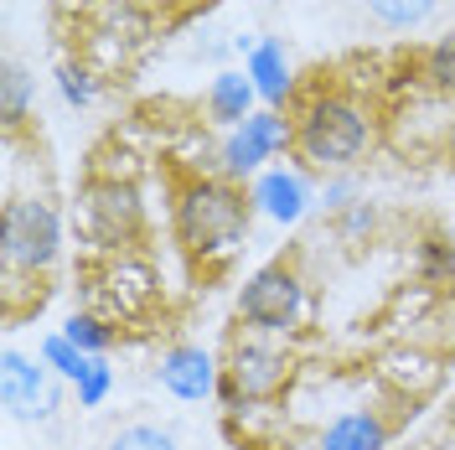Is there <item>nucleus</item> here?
Here are the masks:
<instances>
[{
	"label": "nucleus",
	"mask_w": 455,
	"mask_h": 450,
	"mask_svg": "<svg viewBox=\"0 0 455 450\" xmlns=\"http://www.w3.org/2000/svg\"><path fill=\"white\" fill-rule=\"evenodd\" d=\"M249 213H254V202L243 197L233 181L197 176L176 197V238L187 244V253H197V259H223V253H233L243 244Z\"/></svg>",
	"instance_id": "obj_1"
},
{
	"label": "nucleus",
	"mask_w": 455,
	"mask_h": 450,
	"mask_svg": "<svg viewBox=\"0 0 455 450\" xmlns=\"http://www.w3.org/2000/svg\"><path fill=\"white\" fill-rule=\"evenodd\" d=\"M372 145V119L341 93H315L295 119V150L315 171H341L352 166Z\"/></svg>",
	"instance_id": "obj_2"
},
{
	"label": "nucleus",
	"mask_w": 455,
	"mask_h": 450,
	"mask_svg": "<svg viewBox=\"0 0 455 450\" xmlns=\"http://www.w3.org/2000/svg\"><path fill=\"white\" fill-rule=\"evenodd\" d=\"M238 316L254 332H264V337L300 332L306 316H311V295H306L300 269H290V264H264V269H254L243 280V290H238Z\"/></svg>",
	"instance_id": "obj_3"
},
{
	"label": "nucleus",
	"mask_w": 455,
	"mask_h": 450,
	"mask_svg": "<svg viewBox=\"0 0 455 450\" xmlns=\"http://www.w3.org/2000/svg\"><path fill=\"white\" fill-rule=\"evenodd\" d=\"M290 378H295L290 352L275 347L264 332H254V337L233 342L228 367H223V383H218V389H223L228 409H243V404H269V398H280Z\"/></svg>",
	"instance_id": "obj_4"
},
{
	"label": "nucleus",
	"mask_w": 455,
	"mask_h": 450,
	"mask_svg": "<svg viewBox=\"0 0 455 450\" xmlns=\"http://www.w3.org/2000/svg\"><path fill=\"white\" fill-rule=\"evenodd\" d=\"M0 253H5V275H42L52 269L62 253V223L42 197H11L5 202V223H0Z\"/></svg>",
	"instance_id": "obj_5"
},
{
	"label": "nucleus",
	"mask_w": 455,
	"mask_h": 450,
	"mask_svg": "<svg viewBox=\"0 0 455 450\" xmlns=\"http://www.w3.org/2000/svg\"><path fill=\"white\" fill-rule=\"evenodd\" d=\"M78 228L99 249H130L145 233V202L135 192V181L93 176L84 187V197H78Z\"/></svg>",
	"instance_id": "obj_6"
},
{
	"label": "nucleus",
	"mask_w": 455,
	"mask_h": 450,
	"mask_svg": "<svg viewBox=\"0 0 455 450\" xmlns=\"http://www.w3.org/2000/svg\"><path fill=\"white\" fill-rule=\"evenodd\" d=\"M52 378L57 373L47 363H36L27 352L5 347V358H0V404H5V414L16 424L52 420L57 404H62V389H57Z\"/></svg>",
	"instance_id": "obj_7"
},
{
	"label": "nucleus",
	"mask_w": 455,
	"mask_h": 450,
	"mask_svg": "<svg viewBox=\"0 0 455 450\" xmlns=\"http://www.w3.org/2000/svg\"><path fill=\"white\" fill-rule=\"evenodd\" d=\"M284 145H295V130L284 125L280 114H254V119H243L238 130H228L223 141V171L228 176H254L275 150H284Z\"/></svg>",
	"instance_id": "obj_8"
},
{
	"label": "nucleus",
	"mask_w": 455,
	"mask_h": 450,
	"mask_svg": "<svg viewBox=\"0 0 455 450\" xmlns=\"http://www.w3.org/2000/svg\"><path fill=\"white\" fill-rule=\"evenodd\" d=\"M156 378H161V389L171 398H181V404H197V398L218 394V363H212V352L207 347H192V342H181V347H171L161 367H156Z\"/></svg>",
	"instance_id": "obj_9"
},
{
	"label": "nucleus",
	"mask_w": 455,
	"mask_h": 450,
	"mask_svg": "<svg viewBox=\"0 0 455 450\" xmlns=\"http://www.w3.org/2000/svg\"><path fill=\"white\" fill-rule=\"evenodd\" d=\"M249 202H254V213H264L269 223H300L306 213H311V187H306V176L300 171H259L254 176V187H249Z\"/></svg>",
	"instance_id": "obj_10"
},
{
	"label": "nucleus",
	"mask_w": 455,
	"mask_h": 450,
	"mask_svg": "<svg viewBox=\"0 0 455 450\" xmlns=\"http://www.w3.org/2000/svg\"><path fill=\"white\" fill-rule=\"evenodd\" d=\"M315 450H388V420L378 409H347L321 430Z\"/></svg>",
	"instance_id": "obj_11"
},
{
	"label": "nucleus",
	"mask_w": 455,
	"mask_h": 450,
	"mask_svg": "<svg viewBox=\"0 0 455 450\" xmlns=\"http://www.w3.org/2000/svg\"><path fill=\"white\" fill-rule=\"evenodd\" d=\"M254 99H259V88L249 73H218L212 88H207V109L228 130H238L243 119H254Z\"/></svg>",
	"instance_id": "obj_12"
},
{
	"label": "nucleus",
	"mask_w": 455,
	"mask_h": 450,
	"mask_svg": "<svg viewBox=\"0 0 455 450\" xmlns=\"http://www.w3.org/2000/svg\"><path fill=\"white\" fill-rule=\"evenodd\" d=\"M243 73L254 78V88H259V99H264V104H284V99H290V88H295V84H290V62H284L280 42H254Z\"/></svg>",
	"instance_id": "obj_13"
},
{
	"label": "nucleus",
	"mask_w": 455,
	"mask_h": 450,
	"mask_svg": "<svg viewBox=\"0 0 455 450\" xmlns=\"http://www.w3.org/2000/svg\"><path fill=\"white\" fill-rule=\"evenodd\" d=\"M42 363L52 367L62 383H84L88 367H93V358H88L84 347H73L62 332H52V337H42Z\"/></svg>",
	"instance_id": "obj_14"
},
{
	"label": "nucleus",
	"mask_w": 455,
	"mask_h": 450,
	"mask_svg": "<svg viewBox=\"0 0 455 450\" xmlns=\"http://www.w3.org/2000/svg\"><path fill=\"white\" fill-rule=\"evenodd\" d=\"M62 337L73 342V347H84L88 358H104L114 347V326L104 316H93V310H73V316L62 321Z\"/></svg>",
	"instance_id": "obj_15"
},
{
	"label": "nucleus",
	"mask_w": 455,
	"mask_h": 450,
	"mask_svg": "<svg viewBox=\"0 0 455 450\" xmlns=\"http://www.w3.org/2000/svg\"><path fill=\"white\" fill-rule=\"evenodd\" d=\"M27 104H31V73L21 62H5V73H0V114H5L11 130L27 119Z\"/></svg>",
	"instance_id": "obj_16"
},
{
	"label": "nucleus",
	"mask_w": 455,
	"mask_h": 450,
	"mask_svg": "<svg viewBox=\"0 0 455 450\" xmlns=\"http://www.w3.org/2000/svg\"><path fill=\"white\" fill-rule=\"evenodd\" d=\"M435 5H440V0H368L372 16H378L383 27H398V31L425 27L429 16H435Z\"/></svg>",
	"instance_id": "obj_17"
},
{
	"label": "nucleus",
	"mask_w": 455,
	"mask_h": 450,
	"mask_svg": "<svg viewBox=\"0 0 455 450\" xmlns=\"http://www.w3.org/2000/svg\"><path fill=\"white\" fill-rule=\"evenodd\" d=\"M109 450H176V435L161 424H124L109 440Z\"/></svg>",
	"instance_id": "obj_18"
},
{
	"label": "nucleus",
	"mask_w": 455,
	"mask_h": 450,
	"mask_svg": "<svg viewBox=\"0 0 455 450\" xmlns=\"http://www.w3.org/2000/svg\"><path fill=\"white\" fill-rule=\"evenodd\" d=\"M419 269H425L429 285H455V244L429 238L425 249H419Z\"/></svg>",
	"instance_id": "obj_19"
},
{
	"label": "nucleus",
	"mask_w": 455,
	"mask_h": 450,
	"mask_svg": "<svg viewBox=\"0 0 455 450\" xmlns=\"http://www.w3.org/2000/svg\"><path fill=\"white\" fill-rule=\"evenodd\" d=\"M73 389H78V409H99V404L109 398V389H114V367L104 363V358H93L88 378L84 383H73Z\"/></svg>",
	"instance_id": "obj_20"
},
{
	"label": "nucleus",
	"mask_w": 455,
	"mask_h": 450,
	"mask_svg": "<svg viewBox=\"0 0 455 450\" xmlns=\"http://www.w3.org/2000/svg\"><path fill=\"white\" fill-rule=\"evenodd\" d=\"M425 78L440 93H455V36H445L435 52H429V62H425Z\"/></svg>",
	"instance_id": "obj_21"
},
{
	"label": "nucleus",
	"mask_w": 455,
	"mask_h": 450,
	"mask_svg": "<svg viewBox=\"0 0 455 450\" xmlns=\"http://www.w3.org/2000/svg\"><path fill=\"white\" fill-rule=\"evenodd\" d=\"M57 88H62V99H68L73 109L93 104V78H88L84 68H73V62H62V68H57Z\"/></svg>",
	"instance_id": "obj_22"
},
{
	"label": "nucleus",
	"mask_w": 455,
	"mask_h": 450,
	"mask_svg": "<svg viewBox=\"0 0 455 450\" xmlns=\"http://www.w3.org/2000/svg\"><path fill=\"white\" fill-rule=\"evenodd\" d=\"M352 192H357V181H352V176H337V181H326V192H321V197H326V207H347Z\"/></svg>",
	"instance_id": "obj_23"
}]
</instances>
